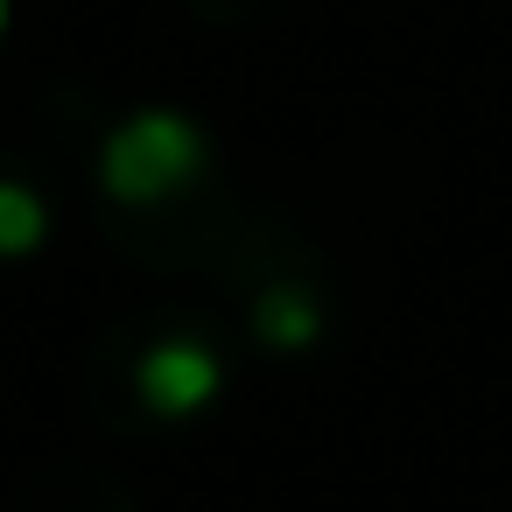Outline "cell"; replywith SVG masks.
Wrapping results in <instances>:
<instances>
[{"instance_id":"277c9868","label":"cell","mask_w":512,"mask_h":512,"mask_svg":"<svg viewBox=\"0 0 512 512\" xmlns=\"http://www.w3.org/2000/svg\"><path fill=\"white\" fill-rule=\"evenodd\" d=\"M50 239V211L29 183H0V260H29Z\"/></svg>"},{"instance_id":"7a4b0ae2","label":"cell","mask_w":512,"mask_h":512,"mask_svg":"<svg viewBox=\"0 0 512 512\" xmlns=\"http://www.w3.org/2000/svg\"><path fill=\"white\" fill-rule=\"evenodd\" d=\"M218 386H225V365H218V351L197 344V337H162V344H148L141 365H134V393H141V407H148L155 421H190V414H204V407L218 400Z\"/></svg>"},{"instance_id":"3957f363","label":"cell","mask_w":512,"mask_h":512,"mask_svg":"<svg viewBox=\"0 0 512 512\" xmlns=\"http://www.w3.org/2000/svg\"><path fill=\"white\" fill-rule=\"evenodd\" d=\"M253 330H260V344H274V351H309L316 330H323V309H316L309 288L281 281V288H267V295L253 302Z\"/></svg>"},{"instance_id":"5b68a950","label":"cell","mask_w":512,"mask_h":512,"mask_svg":"<svg viewBox=\"0 0 512 512\" xmlns=\"http://www.w3.org/2000/svg\"><path fill=\"white\" fill-rule=\"evenodd\" d=\"M0 29H8V0H0Z\"/></svg>"},{"instance_id":"6da1fadb","label":"cell","mask_w":512,"mask_h":512,"mask_svg":"<svg viewBox=\"0 0 512 512\" xmlns=\"http://www.w3.org/2000/svg\"><path fill=\"white\" fill-rule=\"evenodd\" d=\"M197 169H204V134L190 113H169V106L120 120L99 148V183L113 204H162V197L190 190Z\"/></svg>"}]
</instances>
